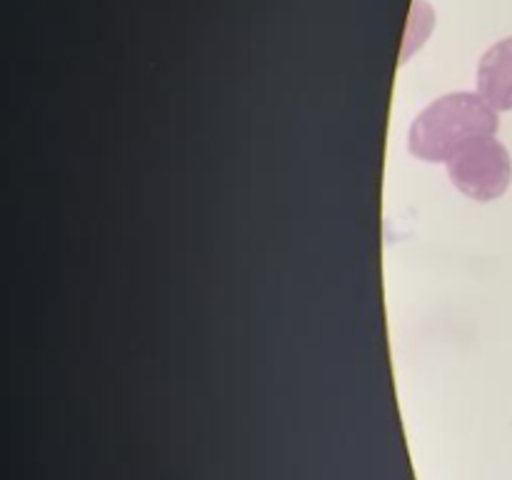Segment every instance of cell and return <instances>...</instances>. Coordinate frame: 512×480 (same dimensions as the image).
Masks as SVG:
<instances>
[{
  "label": "cell",
  "mask_w": 512,
  "mask_h": 480,
  "mask_svg": "<svg viewBox=\"0 0 512 480\" xmlns=\"http://www.w3.org/2000/svg\"><path fill=\"white\" fill-rule=\"evenodd\" d=\"M498 110L475 93H453L430 103L410 128V153L428 163H448L480 138H493Z\"/></svg>",
  "instance_id": "6da1fadb"
},
{
  "label": "cell",
  "mask_w": 512,
  "mask_h": 480,
  "mask_svg": "<svg viewBox=\"0 0 512 480\" xmlns=\"http://www.w3.org/2000/svg\"><path fill=\"white\" fill-rule=\"evenodd\" d=\"M448 175L455 188L473 200H495L512 180L510 153L495 138H480L448 160Z\"/></svg>",
  "instance_id": "7a4b0ae2"
},
{
  "label": "cell",
  "mask_w": 512,
  "mask_h": 480,
  "mask_svg": "<svg viewBox=\"0 0 512 480\" xmlns=\"http://www.w3.org/2000/svg\"><path fill=\"white\" fill-rule=\"evenodd\" d=\"M478 95L495 110L512 108V38L500 40L480 60Z\"/></svg>",
  "instance_id": "3957f363"
}]
</instances>
